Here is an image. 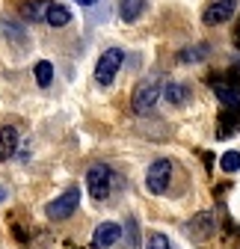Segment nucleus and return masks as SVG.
<instances>
[{"label":"nucleus","mask_w":240,"mask_h":249,"mask_svg":"<svg viewBox=\"0 0 240 249\" xmlns=\"http://www.w3.org/2000/svg\"><path fill=\"white\" fill-rule=\"evenodd\" d=\"M145 12V0H119V15L122 21H137Z\"/></svg>","instance_id":"obj_15"},{"label":"nucleus","mask_w":240,"mask_h":249,"mask_svg":"<svg viewBox=\"0 0 240 249\" xmlns=\"http://www.w3.org/2000/svg\"><path fill=\"white\" fill-rule=\"evenodd\" d=\"M48 6H51V0H27V3L18 6V15H21V21H27V24H36V21H45Z\"/></svg>","instance_id":"obj_10"},{"label":"nucleus","mask_w":240,"mask_h":249,"mask_svg":"<svg viewBox=\"0 0 240 249\" xmlns=\"http://www.w3.org/2000/svg\"><path fill=\"white\" fill-rule=\"evenodd\" d=\"M237 39H240V30H237Z\"/></svg>","instance_id":"obj_23"},{"label":"nucleus","mask_w":240,"mask_h":249,"mask_svg":"<svg viewBox=\"0 0 240 249\" xmlns=\"http://www.w3.org/2000/svg\"><path fill=\"white\" fill-rule=\"evenodd\" d=\"M122 62H125V51H122V48H107V51L98 56V62H95V83L104 86V89L113 86L119 69H122Z\"/></svg>","instance_id":"obj_3"},{"label":"nucleus","mask_w":240,"mask_h":249,"mask_svg":"<svg viewBox=\"0 0 240 249\" xmlns=\"http://www.w3.org/2000/svg\"><path fill=\"white\" fill-rule=\"evenodd\" d=\"M74 3H80V6H95L98 0H74Z\"/></svg>","instance_id":"obj_21"},{"label":"nucleus","mask_w":240,"mask_h":249,"mask_svg":"<svg viewBox=\"0 0 240 249\" xmlns=\"http://www.w3.org/2000/svg\"><path fill=\"white\" fill-rule=\"evenodd\" d=\"M125 237H128V246H131V249L139 246V229H137V220H134V216L128 220V231H125Z\"/></svg>","instance_id":"obj_20"},{"label":"nucleus","mask_w":240,"mask_h":249,"mask_svg":"<svg viewBox=\"0 0 240 249\" xmlns=\"http://www.w3.org/2000/svg\"><path fill=\"white\" fill-rule=\"evenodd\" d=\"M220 166H223V172H237L240 169V151H225L220 158Z\"/></svg>","instance_id":"obj_17"},{"label":"nucleus","mask_w":240,"mask_h":249,"mask_svg":"<svg viewBox=\"0 0 240 249\" xmlns=\"http://www.w3.org/2000/svg\"><path fill=\"white\" fill-rule=\"evenodd\" d=\"M169 181H172V160L160 158V160H154L152 166H148V172H145V187H148V193H154V196L166 193V190H169Z\"/></svg>","instance_id":"obj_5"},{"label":"nucleus","mask_w":240,"mask_h":249,"mask_svg":"<svg viewBox=\"0 0 240 249\" xmlns=\"http://www.w3.org/2000/svg\"><path fill=\"white\" fill-rule=\"evenodd\" d=\"M119 237H122V226H119V223H101L92 231V246L95 249H110Z\"/></svg>","instance_id":"obj_9"},{"label":"nucleus","mask_w":240,"mask_h":249,"mask_svg":"<svg viewBox=\"0 0 240 249\" xmlns=\"http://www.w3.org/2000/svg\"><path fill=\"white\" fill-rule=\"evenodd\" d=\"M6 199V190H3V187H0V202H3Z\"/></svg>","instance_id":"obj_22"},{"label":"nucleus","mask_w":240,"mask_h":249,"mask_svg":"<svg viewBox=\"0 0 240 249\" xmlns=\"http://www.w3.org/2000/svg\"><path fill=\"white\" fill-rule=\"evenodd\" d=\"M86 187H89V196L95 202H107L113 196V187H116V172L107 163H95L89 166L86 172Z\"/></svg>","instance_id":"obj_2"},{"label":"nucleus","mask_w":240,"mask_h":249,"mask_svg":"<svg viewBox=\"0 0 240 249\" xmlns=\"http://www.w3.org/2000/svg\"><path fill=\"white\" fill-rule=\"evenodd\" d=\"M234 12H237V0H211L202 12V24L205 27H220L228 18H234Z\"/></svg>","instance_id":"obj_6"},{"label":"nucleus","mask_w":240,"mask_h":249,"mask_svg":"<svg viewBox=\"0 0 240 249\" xmlns=\"http://www.w3.org/2000/svg\"><path fill=\"white\" fill-rule=\"evenodd\" d=\"M45 24L48 27H69L71 24V9L63 6V3H51L48 15H45Z\"/></svg>","instance_id":"obj_13"},{"label":"nucleus","mask_w":240,"mask_h":249,"mask_svg":"<svg viewBox=\"0 0 240 249\" xmlns=\"http://www.w3.org/2000/svg\"><path fill=\"white\" fill-rule=\"evenodd\" d=\"M160 95L172 104V107H184L187 101H190V86L187 83H178V80H172V83H166L163 86V92Z\"/></svg>","instance_id":"obj_12"},{"label":"nucleus","mask_w":240,"mask_h":249,"mask_svg":"<svg viewBox=\"0 0 240 249\" xmlns=\"http://www.w3.org/2000/svg\"><path fill=\"white\" fill-rule=\"evenodd\" d=\"M145 249H172V243H169V237H166V234H160V231H154L152 237H148V243H145Z\"/></svg>","instance_id":"obj_19"},{"label":"nucleus","mask_w":240,"mask_h":249,"mask_svg":"<svg viewBox=\"0 0 240 249\" xmlns=\"http://www.w3.org/2000/svg\"><path fill=\"white\" fill-rule=\"evenodd\" d=\"M237 128H240V107H237V110H228V113L220 119L217 137H220V140H228L231 134H237Z\"/></svg>","instance_id":"obj_14"},{"label":"nucleus","mask_w":240,"mask_h":249,"mask_svg":"<svg viewBox=\"0 0 240 249\" xmlns=\"http://www.w3.org/2000/svg\"><path fill=\"white\" fill-rule=\"evenodd\" d=\"M33 74H36V83L45 89V86H51V80H53V62H48V59H39L36 66H33Z\"/></svg>","instance_id":"obj_16"},{"label":"nucleus","mask_w":240,"mask_h":249,"mask_svg":"<svg viewBox=\"0 0 240 249\" xmlns=\"http://www.w3.org/2000/svg\"><path fill=\"white\" fill-rule=\"evenodd\" d=\"M15 151H18V128L3 124V128H0V163L9 160Z\"/></svg>","instance_id":"obj_11"},{"label":"nucleus","mask_w":240,"mask_h":249,"mask_svg":"<svg viewBox=\"0 0 240 249\" xmlns=\"http://www.w3.org/2000/svg\"><path fill=\"white\" fill-rule=\"evenodd\" d=\"M77 208H80V187H69V190H63L53 202H48L45 213H48V220L63 223V220H69Z\"/></svg>","instance_id":"obj_4"},{"label":"nucleus","mask_w":240,"mask_h":249,"mask_svg":"<svg viewBox=\"0 0 240 249\" xmlns=\"http://www.w3.org/2000/svg\"><path fill=\"white\" fill-rule=\"evenodd\" d=\"M160 92H163V83L160 77H145L137 83L134 89V95H131V110L137 116H148V113H154L157 101H160Z\"/></svg>","instance_id":"obj_1"},{"label":"nucleus","mask_w":240,"mask_h":249,"mask_svg":"<svg viewBox=\"0 0 240 249\" xmlns=\"http://www.w3.org/2000/svg\"><path fill=\"white\" fill-rule=\"evenodd\" d=\"M211 86H214V95L223 101L225 110H237V107H240V83H237V80L223 77V80H214Z\"/></svg>","instance_id":"obj_7"},{"label":"nucleus","mask_w":240,"mask_h":249,"mask_svg":"<svg viewBox=\"0 0 240 249\" xmlns=\"http://www.w3.org/2000/svg\"><path fill=\"white\" fill-rule=\"evenodd\" d=\"M187 231L196 237V240H207L214 231H217V216L211 213V211H202V213H196L193 220H190V226H187Z\"/></svg>","instance_id":"obj_8"},{"label":"nucleus","mask_w":240,"mask_h":249,"mask_svg":"<svg viewBox=\"0 0 240 249\" xmlns=\"http://www.w3.org/2000/svg\"><path fill=\"white\" fill-rule=\"evenodd\" d=\"M202 56H207V48L202 45V48H184L181 53H178V62H193V59H202Z\"/></svg>","instance_id":"obj_18"}]
</instances>
